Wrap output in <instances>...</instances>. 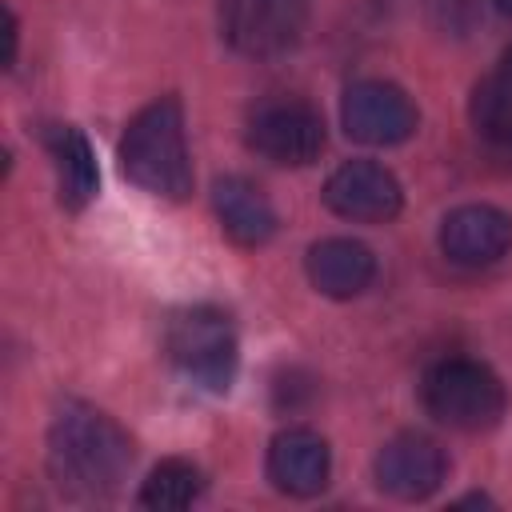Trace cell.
<instances>
[{"label":"cell","instance_id":"obj_6","mask_svg":"<svg viewBox=\"0 0 512 512\" xmlns=\"http://www.w3.org/2000/svg\"><path fill=\"white\" fill-rule=\"evenodd\" d=\"M248 148L284 168L312 164L324 152V120L304 100H268L248 120Z\"/></svg>","mask_w":512,"mask_h":512},{"label":"cell","instance_id":"obj_16","mask_svg":"<svg viewBox=\"0 0 512 512\" xmlns=\"http://www.w3.org/2000/svg\"><path fill=\"white\" fill-rule=\"evenodd\" d=\"M200 492H204V476L196 464L164 460L148 472V480L140 488V504L156 508V512H176V508H188L192 500H200Z\"/></svg>","mask_w":512,"mask_h":512},{"label":"cell","instance_id":"obj_15","mask_svg":"<svg viewBox=\"0 0 512 512\" xmlns=\"http://www.w3.org/2000/svg\"><path fill=\"white\" fill-rule=\"evenodd\" d=\"M468 116H472V128L496 144V148H512V76H488L472 88V100H468Z\"/></svg>","mask_w":512,"mask_h":512},{"label":"cell","instance_id":"obj_13","mask_svg":"<svg viewBox=\"0 0 512 512\" xmlns=\"http://www.w3.org/2000/svg\"><path fill=\"white\" fill-rule=\"evenodd\" d=\"M212 204H216V216H220V228L244 244V248H256L264 240H272L276 232V208L272 200L244 176H224L216 180L212 188Z\"/></svg>","mask_w":512,"mask_h":512},{"label":"cell","instance_id":"obj_14","mask_svg":"<svg viewBox=\"0 0 512 512\" xmlns=\"http://www.w3.org/2000/svg\"><path fill=\"white\" fill-rule=\"evenodd\" d=\"M48 152L56 160V184H60V204L64 208H84L96 196L100 172H96V156L84 140V132H76L72 124H56L48 132Z\"/></svg>","mask_w":512,"mask_h":512},{"label":"cell","instance_id":"obj_7","mask_svg":"<svg viewBox=\"0 0 512 512\" xmlns=\"http://www.w3.org/2000/svg\"><path fill=\"white\" fill-rule=\"evenodd\" d=\"M344 132L372 148L404 144L416 132V108L404 96V88L388 80H356L340 100Z\"/></svg>","mask_w":512,"mask_h":512},{"label":"cell","instance_id":"obj_11","mask_svg":"<svg viewBox=\"0 0 512 512\" xmlns=\"http://www.w3.org/2000/svg\"><path fill=\"white\" fill-rule=\"evenodd\" d=\"M328 444L312 428H288L268 448V480L288 496H316L328 484Z\"/></svg>","mask_w":512,"mask_h":512},{"label":"cell","instance_id":"obj_8","mask_svg":"<svg viewBox=\"0 0 512 512\" xmlns=\"http://www.w3.org/2000/svg\"><path fill=\"white\" fill-rule=\"evenodd\" d=\"M324 204L344 216V220H356V224H384L400 212L404 204V192H400V180L384 168V164H372V160H348L340 164L328 184H324Z\"/></svg>","mask_w":512,"mask_h":512},{"label":"cell","instance_id":"obj_10","mask_svg":"<svg viewBox=\"0 0 512 512\" xmlns=\"http://www.w3.org/2000/svg\"><path fill=\"white\" fill-rule=\"evenodd\" d=\"M440 248L452 264L488 268L512 248V216L492 204H460L440 224Z\"/></svg>","mask_w":512,"mask_h":512},{"label":"cell","instance_id":"obj_4","mask_svg":"<svg viewBox=\"0 0 512 512\" xmlns=\"http://www.w3.org/2000/svg\"><path fill=\"white\" fill-rule=\"evenodd\" d=\"M168 356L192 384L208 392H224L240 360L236 328L220 308H208V304L184 308L168 324Z\"/></svg>","mask_w":512,"mask_h":512},{"label":"cell","instance_id":"obj_3","mask_svg":"<svg viewBox=\"0 0 512 512\" xmlns=\"http://www.w3.org/2000/svg\"><path fill=\"white\" fill-rule=\"evenodd\" d=\"M420 396H424L428 416H436L440 424L460 428V432L492 428L508 404L500 376L468 356H448V360L432 364L420 384Z\"/></svg>","mask_w":512,"mask_h":512},{"label":"cell","instance_id":"obj_9","mask_svg":"<svg viewBox=\"0 0 512 512\" xmlns=\"http://www.w3.org/2000/svg\"><path fill=\"white\" fill-rule=\"evenodd\" d=\"M376 488L396 496V500H428L444 476H448V460L444 448L420 432H404L392 436L380 452H376Z\"/></svg>","mask_w":512,"mask_h":512},{"label":"cell","instance_id":"obj_2","mask_svg":"<svg viewBox=\"0 0 512 512\" xmlns=\"http://www.w3.org/2000/svg\"><path fill=\"white\" fill-rule=\"evenodd\" d=\"M120 168L152 196L184 200L192 192V160L184 140V108L176 96H160L140 108L120 140Z\"/></svg>","mask_w":512,"mask_h":512},{"label":"cell","instance_id":"obj_5","mask_svg":"<svg viewBox=\"0 0 512 512\" xmlns=\"http://www.w3.org/2000/svg\"><path fill=\"white\" fill-rule=\"evenodd\" d=\"M304 0H220L224 40L244 56H284L304 36Z\"/></svg>","mask_w":512,"mask_h":512},{"label":"cell","instance_id":"obj_18","mask_svg":"<svg viewBox=\"0 0 512 512\" xmlns=\"http://www.w3.org/2000/svg\"><path fill=\"white\" fill-rule=\"evenodd\" d=\"M504 72H508V76H512V48H508V52H504Z\"/></svg>","mask_w":512,"mask_h":512},{"label":"cell","instance_id":"obj_1","mask_svg":"<svg viewBox=\"0 0 512 512\" xmlns=\"http://www.w3.org/2000/svg\"><path fill=\"white\" fill-rule=\"evenodd\" d=\"M132 468L128 432L92 404L68 400L48 428V472L76 500H108Z\"/></svg>","mask_w":512,"mask_h":512},{"label":"cell","instance_id":"obj_17","mask_svg":"<svg viewBox=\"0 0 512 512\" xmlns=\"http://www.w3.org/2000/svg\"><path fill=\"white\" fill-rule=\"evenodd\" d=\"M492 4H496V8L504 12V16H512V0H492Z\"/></svg>","mask_w":512,"mask_h":512},{"label":"cell","instance_id":"obj_12","mask_svg":"<svg viewBox=\"0 0 512 512\" xmlns=\"http://www.w3.org/2000/svg\"><path fill=\"white\" fill-rule=\"evenodd\" d=\"M308 280L332 296V300H348V296H360L372 276H376V256L372 248H364L360 240H348V236H328L320 244L308 248Z\"/></svg>","mask_w":512,"mask_h":512}]
</instances>
